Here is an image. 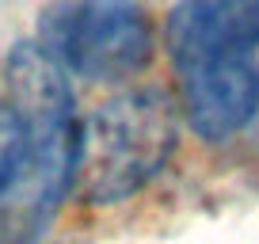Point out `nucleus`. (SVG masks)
Returning a JSON list of instances; mask_svg holds the SVG:
<instances>
[{
	"instance_id": "1",
	"label": "nucleus",
	"mask_w": 259,
	"mask_h": 244,
	"mask_svg": "<svg viewBox=\"0 0 259 244\" xmlns=\"http://www.w3.org/2000/svg\"><path fill=\"white\" fill-rule=\"evenodd\" d=\"M4 99L23 118V156L0 195V244H38L76 183L80 114L73 80L34 38L4 57Z\"/></svg>"
},
{
	"instance_id": "5",
	"label": "nucleus",
	"mask_w": 259,
	"mask_h": 244,
	"mask_svg": "<svg viewBox=\"0 0 259 244\" xmlns=\"http://www.w3.org/2000/svg\"><path fill=\"white\" fill-rule=\"evenodd\" d=\"M164 42L171 69L213 54H259V0H179Z\"/></svg>"
},
{
	"instance_id": "4",
	"label": "nucleus",
	"mask_w": 259,
	"mask_h": 244,
	"mask_svg": "<svg viewBox=\"0 0 259 244\" xmlns=\"http://www.w3.org/2000/svg\"><path fill=\"white\" fill-rule=\"evenodd\" d=\"M179 118L202 141H229L259 114L255 54H213L176 69Z\"/></svg>"
},
{
	"instance_id": "2",
	"label": "nucleus",
	"mask_w": 259,
	"mask_h": 244,
	"mask_svg": "<svg viewBox=\"0 0 259 244\" xmlns=\"http://www.w3.org/2000/svg\"><path fill=\"white\" fill-rule=\"evenodd\" d=\"M179 107L160 88H126L80 118L73 191L88 206H122L153 183L179 145Z\"/></svg>"
},
{
	"instance_id": "6",
	"label": "nucleus",
	"mask_w": 259,
	"mask_h": 244,
	"mask_svg": "<svg viewBox=\"0 0 259 244\" xmlns=\"http://www.w3.org/2000/svg\"><path fill=\"white\" fill-rule=\"evenodd\" d=\"M23 141H27L23 118L16 114V107L8 99L0 96V195H4V187L16 176V164L23 156Z\"/></svg>"
},
{
	"instance_id": "3",
	"label": "nucleus",
	"mask_w": 259,
	"mask_h": 244,
	"mask_svg": "<svg viewBox=\"0 0 259 244\" xmlns=\"http://www.w3.org/2000/svg\"><path fill=\"white\" fill-rule=\"evenodd\" d=\"M153 19L141 0H50L38 16V42L69 80L118 84L153 57Z\"/></svg>"
}]
</instances>
